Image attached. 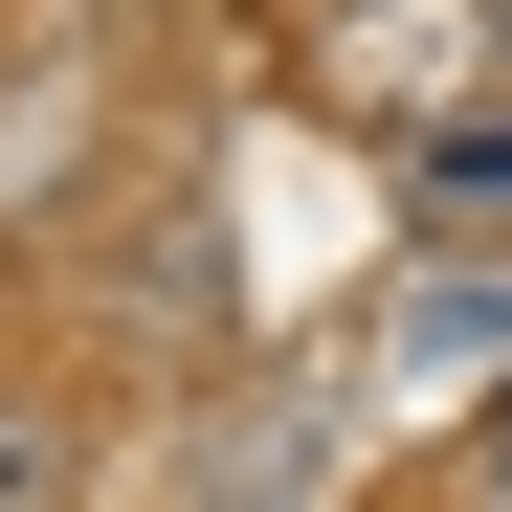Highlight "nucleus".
Wrapping results in <instances>:
<instances>
[{
  "instance_id": "1",
  "label": "nucleus",
  "mask_w": 512,
  "mask_h": 512,
  "mask_svg": "<svg viewBox=\"0 0 512 512\" xmlns=\"http://www.w3.org/2000/svg\"><path fill=\"white\" fill-rule=\"evenodd\" d=\"M0 512H67V423L45 401H0Z\"/></svg>"
},
{
  "instance_id": "2",
  "label": "nucleus",
  "mask_w": 512,
  "mask_h": 512,
  "mask_svg": "<svg viewBox=\"0 0 512 512\" xmlns=\"http://www.w3.org/2000/svg\"><path fill=\"white\" fill-rule=\"evenodd\" d=\"M423 201H468V223H512V134H423Z\"/></svg>"
}]
</instances>
